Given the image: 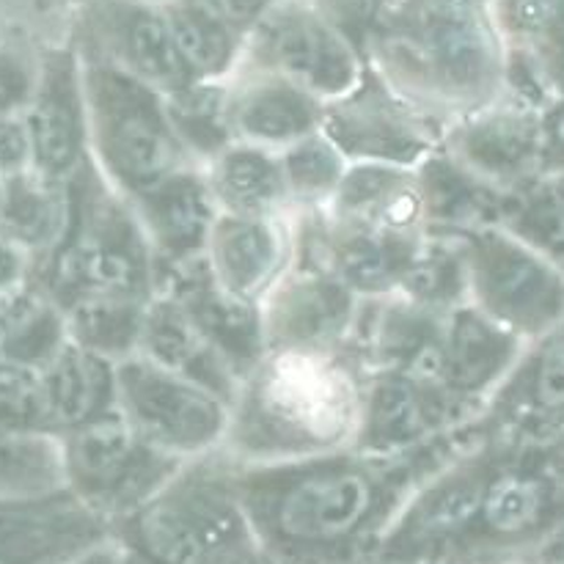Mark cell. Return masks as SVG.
I'll return each mask as SVG.
<instances>
[{
  "label": "cell",
  "mask_w": 564,
  "mask_h": 564,
  "mask_svg": "<svg viewBox=\"0 0 564 564\" xmlns=\"http://www.w3.org/2000/svg\"><path fill=\"white\" fill-rule=\"evenodd\" d=\"M551 180H554L556 193H560V202H562V207H564V176H551Z\"/></svg>",
  "instance_id": "c3c4849f"
},
{
  "label": "cell",
  "mask_w": 564,
  "mask_h": 564,
  "mask_svg": "<svg viewBox=\"0 0 564 564\" xmlns=\"http://www.w3.org/2000/svg\"><path fill=\"white\" fill-rule=\"evenodd\" d=\"M361 303L328 268L295 257L292 268L259 301L264 345L268 350H345Z\"/></svg>",
  "instance_id": "5bb4252c"
},
{
  "label": "cell",
  "mask_w": 564,
  "mask_h": 564,
  "mask_svg": "<svg viewBox=\"0 0 564 564\" xmlns=\"http://www.w3.org/2000/svg\"><path fill=\"white\" fill-rule=\"evenodd\" d=\"M468 303L523 341L564 325V270L499 224L460 231Z\"/></svg>",
  "instance_id": "52a82bcc"
},
{
  "label": "cell",
  "mask_w": 564,
  "mask_h": 564,
  "mask_svg": "<svg viewBox=\"0 0 564 564\" xmlns=\"http://www.w3.org/2000/svg\"><path fill=\"white\" fill-rule=\"evenodd\" d=\"M22 121L31 138V171L66 185L88 158L83 66L66 31L47 39L39 86Z\"/></svg>",
  "instance_id": "9a60e30c"
},
{
  "label": "cell",
  "mask_w": 564,
  "mask_h": 564,
  "mask_svg": "<svg viewBox=\"0 0 564 564\" xmlns=\"http://www.w3.org/2000/svg\"><path fill=\"white\" fill-rule=\"evenodd\" d=\"M204 9L213 11L215 17H220L224 22H229L235 31H240L246 36L248 28L275 3V0H196Z\"/></svg>",
  "instance_id": "60d3db41"
},
{
  "label": "cell",
  "mask_w": 564,
  "mask_h": 564,
  "mask_svg": "<svg viewBox=\"0 0 564 564\" xmlns=\"http://www.w3.org/2000/svg\"><path fill=\"white\" fill-rule=\"evenodd\" d=\"M457 430L422 452L375 457L352 446L284 463H235L253 543L270 564H378L419 479L471 438Z\"/></svg>",
  "instance_id": "6da1fadb"
},
{
  "label": "cell",
  "mask_w": 564,
  "mask_h": 564,
  "mask_svg": "<svg viewBox=\"0 0 564 564\" xmlns=\"http://www.w3.org/2000/svg\"><path fill=\"white\" fill-rule=\"evenodd\" d=\"M33 270H36L33 253L0 229V295H11L33 281Z\"/></svg>",
  "instance_id": "ab89813d"
},
{
  "label": "cell",
  "mask_w": 564,
  "mask_h": 564,
  "mask_svg": "<svg viewBox=\"0 0 564 564\" xmlns=\"http://www.w3.org/2000/svg\"><path fill=\"white\" fill-rule=\"evenodd\" d=\"M364 364L345 350H268L229 402L224 452L235 463H284L352 446Z\"/></svg>",
  "instance_id": "3957f363"
},
{
  "label": "cell",
  "mask_w": 564,
  "mask_h": 564,
  "mask_svg": "<svg viewBox=\"0 0 564 564\" xmlns=\"http://www.w3.org/2000/svg\"><path fill=\"white\" fill-rule=\"evenodd\" d=\"M64 31L25 11L0 17V116L25 113L42 75L47 39Z\"/></svg>",
  "instance_id": "4dcf8cb0"
},
{
  "label": "cell",
  "mask_w": 564,
  "mask_h": 564,
  "mask_svg": "<svg viewBox=\"0 0 564 564\" xmlns=\"http://www.w3.org/2000/svg\"><path fill=\"white\" fill-rule=\"evenodd\" d=\"M237 66L273 72L319 102H330L361 80L367 61L312 0H275L242 36Z\"/></svg>",
  "instance_id": "9c48e42d"
},
{
  "label": "cell",
  "mask_w": 564,
  "mask_h": 564,
  "mask_svg": "<svg viewBox=\"0 0 564 564\" xmlns=\"http://www.w3.org/2000/svg\"><path fill=\"white\" fill-rule=\"evenodd\" d=\"M364 61L444 127L505 97L507 42L488 0H389Z\"/></svg>",
  "instance_id": "7a4b0ae2"
},
{
  "label": "cell",
  "mask_w": 564,
  "mask_h": 564,
  "mask_svg": "<svg viewBox=\"0 0 564 564\" xmlns=\"http://www.w3.org/2000/svg\"><path fill=\"white\" fill-rule=\"evenodd\" d=\"M0 424L50 433L39 369L0 358Z\"/></svg>",
  "instance_id": "8d00e7d4"
},
{
  "label": "cell",
  "mask_w": 564,
  "mask_h": 564,
  "mask_svg": "<svg viewBox=\"0 0 564 564\" xmlns=\"http://www.w3.org/2000/svg\"><path fill=\"white\" fill-rule=\"evenodd\" d=\"M176 55L193 83H224L237 69L242 33L196 0L163 3Z\"/></svg>",
  "instance_id": "83f0119b"
},
{
  "label": "cell",
  "mask_w": 564,
  "mask_h": 564,
  "mask_svg": "<svg viewBox=\"0 0 564 564\" xmlns=\"http://www.w3.org/2000/svg\"><path fill=\"white\" fill-rule=\"evenodd\" d=\"M11 11H25V14H33L39 17V20H44V17L36 11V6H33V0H0V17L11 14Z\"/></svg>",
  "instance_id": "bcb514c9"
},
{
  "label": "cell",
  "mask_w": 564,
  "mask_h": 564,
  "mask_svg": "<svg viewBox=\"0 0 564 564\" xmlns=\"http://www.w3.org/2000/svg\"><path fill=\"white\" fill-rule=\"evenodd\" d=\"M292 215L242 218L218 213L204 248V262L213 279L246 301H262L295 262L297 237Z\"/></svg>",
  "instance_id": "ac0fdd59"
},
{
  "label": "cell",
  "mask_w": 564,
  "mask_h": 564,
  "mask_svg": "<svg viewBox=\"0 0 564 564\" xmlns=\"http://www.w3.org/2000/svg\"><path fill=\"white\" fill-rule=\"evenodd\" d=\"M119 545V543H116ZM119 551H121V564H154V562H149V560H143V556H138V554H130V551H124L119 545Z\"/></svg>",
  "instance_id": "7dc6e473"
},
{
  "label": "cell",
  "mask_w": 564,
  "mask_h": 564,
  "mask_svg": "<svg viewBox=\"0 0 564 564\" xmlns=\"http://www.w3.org/2000/svg\"><path fill=\"white\" fill-rule=\"evenodd\" d=\"M202 171L220 213L242 218H286L295 213L279 152L231 141Z\"/></svg>",
  "instance_id": "484cf974"
},
{
  "label": "cell",
  "mask_w": 564,
  "mask_h": 564,
  "mask_svg": "<svg viewBox=\"0 0 564 564\" xmlns=\"http://www.w3.org/2000/svg\"><path fill=\"white\" fill-rule=\"evenodd\" d=\"M323 213L336 224L358 226L378 235L405 240L427 235L416 169L402 165L350 163Z\"/></svg>",
  "instance_id": "603a6c76"
},
{
  "label": "cell",
  "mask_w": 564,
  "mask_h": 564,
  "mask_svg": "<svg viewBox=\"0 0 564 564\" xmlns=\"http://www.w3.org/2000/svg\"><path fill=\"white\" fill-rule=\"evenodd\" d=\"M279 160L295 209H323L350 165L319 130L281 149Z\"/></svg>",
  "instance_id": "d590c367"
},
{
  "label": "cell",
  "mask_w": 564,
  "mask_h": 564,
  "mask_svg": "<svg viewBox=\"0 0 564 564\" xmlns=\"http://www.w3.org/2000/svg\"><path fill=\"white\" fill-rule=\"evenodd\" d=\"M108 538V523L69 490L0 499V564H66Z\"/></svg>",
  "instance_id": "e0dca14e"
},
{
  "label": "cell",
  "mask_w": 564,
  "mask_h": 564,
  "mask_svg": "<svg viewBox=\"0 0 564 564\" xmlns=\"http://www.w3.org/2000/svg\"><path fill=\"white\" fill-rule=\"evenodd\" d=\"M50 433L69 430L116 413L113 361L66 339V345L39 369Z\"/></svg>",
  "instance_id": "d4e9b609"
},
{
  "label": "cell",
  "mask_w": 564,
  "mask_h": 564,
  "mask_svg": "<svg viewBox=\"0 0 564 564\" xmlns=\"http://www.w3.org/2000/svg\"><path fill=\"white\" fill-rule=\"evenodd\" d=\"M143 306L147 301H130V297H75L64 306L66 336L75 345L116 364L138 352Z\"/></svg>",
  "instance_id": "d6a6232c"
},
{
  "label": "cell",
  "mask_w": 564,
  "mask_h": 564,
  "mask_svg": "<svg viewBox=\"0 0 564 564\" xmlns=\"http://www.w3.org/2000/svg\"><path fill=\"white\" fill-rule=\"evenodd\" d=\"M323 105L273 72L237 66L226 80V124L231 141L270 152H281L317 132L323 124Z\"/></svg>",
  "instance_id": "ffe728a7"
},
{
  "label": "cell",
  "mask_w": 564,
  "mask_h": 564,
  "mask_svg": "<svg viewBox=\"0 0 564 564\" xmlns=\"http://www.w3.org/2000/svg\"><path fill=\"white\" fill-rule=\"evenodd\" d=\"M64 488L61 435L0 424V499H33Z\"/></svg>",
  "instance_id": "1f68e13d"
},
{
  "label": "cell",
  "mask_w": 564,
  "mask_h": 564,
  "mask_svg": "<svg viewBox=\"0 0 564 564\" xmlns=\"http://www.w3.org/2000/svg\"><path fill=\"white\" fill-rule=\"evenodd\" d=\"M64 488L108 527L158 494L185 460L154 449L121 413L61 435Z\"/></svg>",
  "instance_id": "ba28073f"
},
{
  "label": "cell",
  "mask_w": 564,
  "mask_h": 564,
  "mask_svg": "<svg viewBox=\"0 0 564 564\" xmlns=\"http://www.w3.org/2000/svg\"><path fill=\"white\" fill-rule=\"evenodd\" d=\"M110 538L154 564H209L253 543L235 488V463L220 449L193 457Z\"/></svg>",
  "instance_id": "5b68a950"
},
{
  "label": "cell",
  "mask_w": 564,
  "mask_h": 564,
  "mask_svg": "<svg viewBox=\"0 0 564 564\" xmlns=\"http://www.w3.org/2000/svg\"><path fill=\"white\" fill-rule=\"evenodd\" d=\"M0 202H3V182H0Z\"/></svg>",
  "instance_id": "f907efd6"
},
{
  "label": "cell",
  "mask_w": 564,
  "mask_h": 564,
  "mask_svg": "<svg viewBox=\"0 0 564 564\" xmlns=\"http://www.w3.org/2000/svg\"><path fill=\"white\" fill-rule=\"evenodd\" d=\"M113 372L116 411L147 444L180 460L220 449L229 402L138 352L116 361Z\"/></svg>",
  "instance_id": "30bf717a"
},
{
  "label": "cell",
  "mask_w": 564,
  "mask_h": 564,
  "mask_svg": "<svg viewBox=\"0 0 564 564\" xmlns=\"http://www.w3.org/2000/svg\"><path fill=\"white\" fill-rule=\"evenodd\" d=\"M527 341L479 312L474 303H460L444 317L446 389L455 400L482 416L507 375L516 369Z\"/></svg>",
  "instance_id": "7402d4cb"
},
{
  "label": "cell",
  "mask_w": 564,
  "mask_h": 564,
  "mask_svg": "<svg viewBox=\"0 0 564 564\" xmlns=\"http://www.w3.org/2000/svg\"><path fill=\"white\" fill-rule=\"evenodd\" d=\"M80 66L88 158L113 191L135 198L174 171L196 165L171 127L163 94L97 58L80 55Z\"/></svg>",
  "instance_id": "8992f818"
},
{
  "label": "cell",
  "mask_w": 564,
  "mask_h": 564,
  "mask_svg": "<svg viewBox=\"0 0 564 564\" xmlns=\"http://www.w3.org/2000/svg\"><path fill=\"white\" fill-rule=\"evenodd\" d=\"M165 108L176 138L196 165H204L231 143L229 124H226V80L191 83L169 94Z\"/></svg>",
  "instance_id": "e575fe53"
},
{
  "label": "cell",
  "mask_w": 564,
  "mask_h": 564,
  "mask_svg": "<svg viewBox=\"0 0 564 564\" xmlns=\"http://www.w3.org/2000/svg\"><path fill=\"white\" fill-rule=\"evenodd\" d=\"M444 130V124L386 86L369 66L350 91L323 105L319 124V132L339 149L347 163L402 169H416L430 158L441 147Z\"/></svg>",
  "instance_id": "8fae6325"
},
{
  "label": "cell",
  "mask_w": 564,
  "mask_h": 564,
  "mask_svg": "<svg viewBox=\"0 0 564 564\" xmlns=\"http://www.w3.org/2000/svg\"><path fill=\"white\" fill-rule=\"evenodd\" d=\"M209 564H270V560L262 554V551H259L257 543H251V545H242V549L231 551V554L220 556V560H215Z\"/></svg>",
  "instance_id": "f6af8a7d"
},
{
  "label": "cell",
  "mask_w": 564,
  "mask_h": 564,
  "mask_svg": "<svg viewBox=\"0 0 564 564\" xmlns=\"http://www.w3.org/2000/svg\"><path fill=\"white\" fill-rule=\"evenodd\" d=\"M312 3L325 17V22L364 55L389 0H312Z\"/></svg>",
  "instance_id": "74e56055"
},
{
  "label": "cell",
  "mask_w": 564,
  "mask_h": 564,
  "mask_svg": "<svg viewBox=\"0 0 564 564\" xmlns=\"http://www.w3.org/2000/svg\"><path fill=\"white\" fill-rule=\"evenodd\" d=\"M138 356L213 391L224 402H231L240 380L185 306L165 292H154L143 306Z\"/></svg>",
  "instance_id": "cb8c5ba5"
},
{
  "label": "cell",
  "mask_w": 564,
  "mask_h": 564,
  "mask_svg": "<svg viewBox=\"0 0 564 564\" xmlns=\"http://www.w3.org/2000/svg\"><path fill=\"white\" fill-rule=\"evenodd\" d=\"M66 224V185L50 182L36 171H25L3 182L0 229L20 246L44 259L58 242Z\"/></svg>",
  "instance_id": "f546056e"
},
{
  "label": "cell",
  "mask_w": 564,
  "mask_h": 564,
  "mask_svg": "<svg viewBox=\"0 0 564 564\" xmlns=\"http://www.w3.org/2000/svg\"><path fill=\"white\" fill-rule=\"evenodd\" d=\"M527 564H564V518L540 540Z\"/></svg>",
  "instance_id": "b9f144b4"
},
{
  "label": "cell",
  "mask_w": 564,
  "mask_h": 564,
  "mask_svg": "<svg viewBox=\"0 0 564 564\" xmlns=\"http://www.w3.org/2000/svg\"><path fill=\"white\" fill-rule=\"evenodd\" d=\"M441 149L496 191H516L540 176V110L510 97L446 124Z\"/></svg>",
  "instance_id": "2e32d148"
},
{
  "label": "cell",
  "mask_w": 564,
  "mask_h": 564,
  "mask_svg": "<svg viewBox=\"0 0 564 564\" xmlns=\"http://www.w3.org/2000/svg\"><path fill=\"white\" fill-rule=\"evenodd\" d=\"M562 433H564V416H562Z\"/></svg>",
  "instance_id": "816d5d0a"
},
{
  "label": "cell",
  "mask_w": 564,
  "mask_h": 564,
  "mask_svg": "<svg viewBox=\"0 0 564 564\" xmlns=\"http://www.w3.org/2000/svg\"><path fill=\"white\" fill-rule=\"evenodd\" d=\"M33 281L61 308L86 295L149 301L158 292V264L141 224L91 158L66 182L64 231L36 262Z\"/></svg>",
  "instance_id": "277c9868"
},
{
  "label": "cell",
  "mask_w": 564,
  "mask_h": 564,
  "mask_svg": "<svg viewBox=\"0 0 564 564\" xmlns=\"http://www.w3.org/2000/svg\"><path fill=\"white\" fill-rule=\"evenodd\" d=\"M127 202L152 248L158 275L204 257L209 229L220 209L202 165H185Z\"/></svg>",
  "instance_id": "d6986e66"
},
{
  "label": "cell",
  "mask_w": 564,
  "mask_h": 564,
  "mask_svg": "<svg viewBox=\"0 0 564 564\" xmlns=\"http://www.w3.org/2000/svg\"><path fill=\"white\" fill-rule=\"evenodd\" d=\"M88 0H33V6L39 9V14L47 17L50 22H58V25H66L69 14L75 9H80Z\"/></svg>",
  "instance_id": "ee69618b"
},
{
  "label": "cell",
  "mask_w": 564,
  "mask_h": 564,
  "mask_svg": "<svg viewBox=\"0 0 564 564\" xmlns=\"http://www.w3.org/2000/svg\"><path fill=\"white\" fill-rule=\"evenodd\" d=\"M143 3H154V6H163V3H169V0H143Z\"/></svg>",
  "instance_id": "681fc988"
},
{
  "label": "cell",
  "mask_w": 564,
  "mask_h": 564,
  "mask_svg": "<svg viewBox=\"0 0 564 564\" xmlns=\"http://www.w3.org/2000/svg\"><path fill=\"white\" fill-rule=\"evenodd\" d=\"M31 171V138L22 116H0V182Z\"/></svg>",
  "instance_id": "f35d334b"
},
{
  "label": "cell",
  "mask_w": 564,
  "mask_h": 564,
  "mask_svg": "<svg viewBox=\"0 0 564 564\" xmlns=\"http://www.w3.org/2000/svg\"><path fill=\"white\" fill-rule=\"evenodd\" d=\"M479 413L452 394L416 383L391 369H367L352 449L375 457H402L435 446Z\"/></svg>",
  "instance_id": "4fadbf2b"
},
{
  "label": "cell",
  "mask_w": 564,
  "mask_h": 564,
  "mask_svg": "<svg viewBox=\"0 0 564 564\" xmlns=\"http://www.w3.org/2000/svg\"><path fill=\"white\" fill-rule=\"evenodd\" d=\"M72 44L86 58H97L163 97L191 86L176 55L163 6L143 0H88L66 20Z\"/></svg>",
  "instance_id": "7c38bea8"
},
{
  "label": "cell",
  "mask_w": 564,
  "mask_h": 564,
  "mask_svg": "<svg viewBox=\"0 0 564 564\" xmlns=\"http://www.w3.org/2000/svg\"><path fill=\"white\" fill-rule=\"evenodd\" d=\"M424 220L433 235H460L479 226L499 224L507 191L485 185L455 163L444 149H435L416 165Z\"/></svg>",
  "instance_id": "4316f807"
},
{
  "label": "cell",
  "mask_w": 564,
  "mask_h": 564,
  "mask_svg": "<svg viewBox=\"0 0 564 564\" xmlns=\"http://www.w3.org/2000/svg\"><path fill=\"white\" fill-rule=\"evenodd\" d=\"M158 292L176 297L185 306L237 378L268 352L259 303L224 290L207 270L204 257L160 273Z\"/></svg>",
  "instance_id": "44dd1931"
},
{
  "label": "cell",
  "mask_w": 564,
  "mask_h": 564,
  "mask_svg": "<svg viewBox=\"0 0 564 564\" xmlns=\"http://www.w3.org/2000/svg\"><path fill=\"white\" fill-rule=\"evenodd\" d=\"M394 295L441 314L466 303V262L457 237L427 231L413 251Z\"/></svg>",
  "instance_id": "836d02e7"
},
{
  "label": "cell",
  "mask_w": 564,
  "mask_h": 564,
  "mask_svg": "<svg viewBox=\"0 0 564 564\" xmlns=\"http://www.w3.org/2000/svg\"><path fill=\"white\" fill-rule=\"evenodd\" d=\"M64 308L36 284L28 281L11 295L0 297V358L22 367L42 369L66 345Z\"/></svg>",
  "instance_id": "f1b7e54d"
},
{
  "label": "cell",
  "mask_w": 564,
  "mask_h": 564,
  "mask_svg": "<svg viewBox=\"0 0 564 564\" xmlns=\"http://www.w3.org/2000/svg\"><path fill=\"white\" fill-rule=\"evenodd\" d=\"M66 564H121V551L116 545L113 538L102 540V543L91 545L88 551L77 554L75 560H69Z\"/></svg>",
  "instance_id": "7bdbcfd3"
}]
</instances>
